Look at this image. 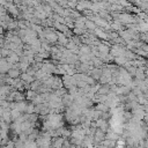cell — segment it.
I'll return each instance as SVG.
<instances>
[{
    "label": "cell",
    "instance_id": "6da1fadb",
    "mask_svg": "<svg viewBox=\"0 0 148 148\" xmlns=\"http://www.w3.org/2000/svg\"><path fill=\"white\" fill-rule=\"evenodd\" d=\"M21 71L17 68V67H10L9 69H8V72H7V76H9L10 79H14V80H16L20 75H21Z\"/></svg>",
    "mask_w": 148,
    "mask_h": 148
},
{
    "label": "cell",
    "instance_id": "7a4b0ae2",
    "mask_svg": "<svg viewBox=\"0 0 148 148\" xmlns=\"http://www.w3.org/2000/svg\"><path fill=\"white\" fill-rule=\"evenodd\" d=\"M6 6H7V12H8L9 14H12V15H14V16H17V15H18V7H17V6L13 5L12 2H7Z\"/></svg>",
    "mask_w": 148,
    "mask_h": 148
},
{
    "label": "cell",
    "instance_id": "3957f363",
    "mask_svg": "<svg viewBox=\"0 0 148 148\" xmlns=\"http://www.w3.org/2000/svg\"><path fill=\"white\" fill-rule=\"evenodd\" d=\"M94 32H95V35H96L98 38H101V39H109V35H108L105 31H103L101 28H96V29L94 30Z\"/></svg>",
    "mask_w": 148,
    "mask_h": 148
},
{
    "label": "cell",
    "instance_id": "277c9868",
    "mask_svg": "<svg viewBox=\"0 0 148 148\" xmlns=\"http://www.w3.org/2000/svg\"><path fill=\"white\" fill-rule=\"evenodd\" d=\"M20 77H21V80H22L24 83H31V82L34 81V76H32V75H30V74H29V73H27V72L21 73Z\"/></svg>",
    "mask_w": 148,
    "mask_h": 148
},
{
    "label": "cell",
    "instance_id": "5b68a950",
    "mask_svg": "<svg viewBox=\"0 0 148 148\" xmlns=\"http://www.w3.org/2000/svg\"><path fill=\"white\" fill-rule=\"evenodd\" d=\"M57 35H58V42H59L61 45H66V44L68 43V40H67V37H66V35H65L64 32H60V31H58V32H57Z\"/></svg>",
    "mask_w": 148,
    "mask_h": 148
},
{
    "label": "cell",
    "instance_id": "8992f818",
    "mask_svg": "<svg viewBox=\"0 0 148 148\" xmlns=\"http://www.w3.org/2000/svg\"><path fill=\"white\" fill-rule=\"evenodd\" d=\"M84 24H86V28H88L89 30H95L96 28H97V25H96V23L94 22V21H91V20H86V22H84Z\"/></svg>",
    "mask_w": 148,
    "mask_h": 148
},
{
    "label": "cell",
    "instance_id": "52a82bcc",
    "mask_svg": "<svg viewBox=\"0 0 148 148\" xmlns=\"http://www.w3.org/2000/svg\"><path fill=\"white\" fill-rule=\"evenodd\" d=\"M101 76H102V71H101V69H98V68L92 69V72H91V77H92V79H95V80H99Z\"/></svg>",
    "mask_w": 148,
    "mask_h": 148
},
{
    "label": "cell",
    "instance_id": "ba28073f",
    "mask_svg": "<svg viewBox=\"0 0 148 148\" xmlns=\"http://www.w3.org/2000/svg\"><path fill=\"white\" fill-rule=\"evenodd\" d=\"M10 113H12V118L13 119H17V118H20L21 117V111L18 110V109H16V108H14V109H12L10 110Z\"/></svg>",
    "mask_w": 148,
    "mask_h": 148
},
{
    "label": "cell",
    "instance_id": "9c48e42d",
    "mask_svg": "<svg viewBox=\"0 0 148 148\" xmlns=\"http://www.w3.org/2000/svg\"><path fill=\"white\" fill-rule=\"evenodd\" d=\"M77 0H68L67 1V5H68V8H71V9H74V8H76V6H77Z\"/></svg>",
    "mask_w": 148,
    "mask_h": 148
},
{
    "label": "cell",
    "instance_id": "30bf717a",
    "mask_svg": "<svg viewBox=\"0 0 148 148\" xmlns=\"http://www.w3.org/2000/svg\"><path fill=\"white\" fill-rule=\"evenodd\" d=\"M64 139H57L56 141H54V147L56 148H61V146L64 145Z\"/></svg>",
    "mask_w": 148,
    "mask_h": 148
},
{
    "label": "cell",
    "instance_id": "8fae6325",
    "mask_svg": "<svg viewBox=\"0 0 148 148\" xmlns=\"http://www.w3.org/2000/svg\"><path fill=\"white\" fill-rule=\"evenodd\" d=\"M83 31H84V29L76 28V27H74V28H73V32H74V34H76V35H82V34H83Z\"/></svg>",
    "mask_w": 148,
    "mask_h": 148
},
{
    "label": "cell",
    "instance_id": "7c38bea8",
    "mask_svg": "<svg viewBox=\"0 0 148 148\" xmlns=\"http://www.w3.org/2000/svg\"><path fill=\"white\" fill-rule=\"evenodd\" d=\"M124 147V142L123 141H118V146H117V148H123Z\"/></svg>",
    "mask_w": 148,
    "mask_h": 148
},
{
    "label": "cell",
    "instance_id": "4fadbf2b",
    "mask_svg": "<svg viewBox=\"0 0 148 148\" xmlns=\"http://www.w3.org/2000/svg\"><path fill=\"white\" fill-rule=\"evenodd\" d=\"M106 1H108L109 3H111V5H112V3H116L118 0H106Z\"/></svg>",
    "mask_w": 148,
    "mask_h": 148
},
{
    "label": "cell",
    "instance_id": "5bb4252c",
    "mask_svg": "<svg viewBox=\"0 0 148 148\" xmlns=\"http://www.w3.org/2000/svg\"><path fill=\"white\" fill-rule=\"evenodd\" d=\"M2 34V28H1V25H0V35Z\"/></svg>",
    "mask_w": 148,
    "mask_h": 148
},
{
    "label": "cell",
    "instance_id": "9a60e30c",
    "mask_svg": "<svg viewBox=\"0 0 148 148\" xmlns=\"http://www.w3.org/2000/svg\"><path fill=\"white\" fill-rule=\"evenodd\" d=\"M12 1H13V0H7V2H12Z\"/></svg>",
    "mask_w": 148,
    "mask_h": 148
}]
</instances>
